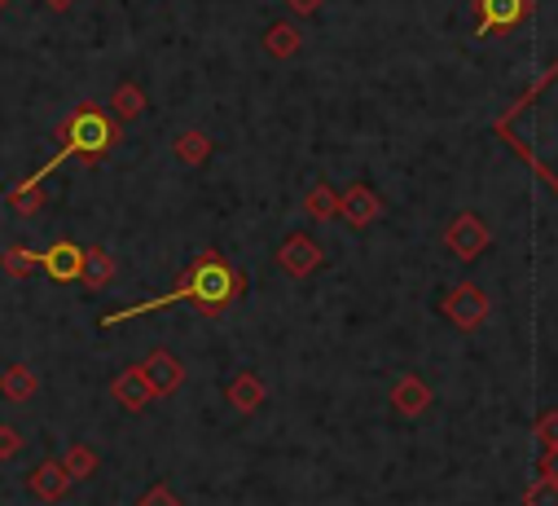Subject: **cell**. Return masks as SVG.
<instances>
[{"label": "cell", "mask_w": 558, "mask_h": 506, "mask_svg": "<svg viewBox=\"0 0 558 506\" xmlns=\"http://www.w3.org/2000/svg\"><path fill=\"white\" fill-rule=\"evenodd\" d=\"M242 287H246V282H242V274L229 265L225 251L207 246V251H198V256L190 261V269L181 274V282H177L172 291H163V296H155V300H142V304H128V309H114V313H101L97 326L110 330V326H119V322H136V317L159 313V309H168V304H194L203 317H225V313L242 300Z\"/></svg>", "instance_id": "6da1fadb"}, {"label": "cell", "mask_w": 558, "mask_h": 506, "mask_svg": "<svg viewBox=\"0 0 558 506\" xmlns=\"http://www.w3.org/2000/svg\"><path fill=\"white\" fill-rule=\"evenodd\" d=\"M58 137H62V150L45 164V168H36L27 181H36V185H45L66 159H88V164H101L119 142H123V133H119V119L110 115V110H97V106H80V110H71V119L58 129Z\"/></svg>", "instance_id": "7a4b0ae2"}, {"label": "cell", "mask_w": 558, "mask_h": 506, "mask_svg": "<svg viewBox=\"0 0 558 506\" xmlns=\"http://www.w3.org/2000/svg\"><path fill=\"white\" fill-rule=\"evenodd\" d=\"M322 265H326V251L313 233H287L282 246H277V269H282L287 278H295V282L313 278Z\"/></svg>", "instance_id": "3957f363"}, {"label": "cell", "mask_w": 558, "mask_h": 506, "mask_svg": "<svg viewBox=\"0 0 558 506\" xmlns=\"http://www.w3.org/2000/svg\"><path fill=\"white\" fill-rule=\"evenodd\" d=\"M440 313L458 326V330H480L484 322H488V313H493V304H488V296H484V287H475V282H458L445 300H440Z\"/></svg>", "instance_id": "277c9868"}, {"label": "cell", "mask_w": 558, "mask_h": 506, "mask_svg": "<svg viewBox=\"0 0 558 506\" xmlns=\"http://www.w3.org/2000/svg\"><path fill=\"white\" fill-rule=\"evenodd\" d=\"M142 374H146V384H150L155 401L177 397V393L185 388V378H190L185 361H181L172 348H150V352H146V361H142Z\"/></svg>", "instance_id": "5b68a950"}, {"label": "cell", "mask_w": 558, "mask_h": 506, "mask_svg": "<svg viewBox=\"0 0 558 506\" xmlns=\"http://www.w3.org/2000/svg\"><path fill=\"white\" fill-rule=\"evenodd\" d=\"M493 242V229L484 225V216L475 212H458L449 225H445V246L453 251L458 261H480Z\"/></svg>", "instance_id": "8992f818"}, {"label": "cell", "mask_w": 558, "mask_h": 506, "mask_svg": "<svg viewBox=\"0 0 558 506\" xmlns=\"http://www.w3.org/2000/svg\"><path fill=\"white\" fill-rule=\"evenodd\" d=\"M23 489H27V497H32V502H40V506H58V502H66V497H71L75 480L66 475L62 458H45V462H36V467L27 471Z\"/></svg>", "instance_id": "52a82bcc"}, {"label": "cell", "mask_w": 558, "mask_h": 506, "mask_svg": "<svg viewBox=\"0 0 558 506\" xmlns=\"http://www.w3.org/2000/svg\"><path fill=\"white\" fill-rule=\"evenodd\" d=\"M40 274H45L49 282H58V287L80 282V274H84V246L71 242V238L53 242L49 251H40Z\"/></svg>", "instance_id": "ba28073f"}, {"label": "cell", "mask_w": 558, "mask_h": 506, "mask_svg": "<svg viewBox=\"0 0 558 506\" xmlns=\"http://www.w3.org/2000/svg\"><path fill=\"white\" fill-rule=\"evenodd\" d=\"M110 397H114V406L128 410V414H142V410L155 406V393H150L146 374H142V361L128 365V370H119V374L110 378Z\"/></svg>", "instance_id": "9c48e42d"}, {"label": "cell", "mask_w": 558, "mask_h": 506, "mask_svg": "<svg viewBox=\"0 0 558 506\" xmlns=\"http://www.w3.org/2000/svg\"><path fill=\"white\" fill-rule=\"evenodd\" d=\"M432 401H436V393H432V384L423 374H400L391 384V410L400 419H423L432 410Z\"/></svg>", "instance_id": "30bf717a"}, {"label": "cell", "mask_w": 558, "mask_h": 506, "mask_svg": "<svg viewBox=\"0 0 558 506\" xmlns=\"http://www.w3.org/2000/svg\"><path fill=\"white\" fill-rule=\"evenodd\" d=\"M383 198L365 185V181H352L343 194H339V220H348L352 229H369L378 216H383Z\"/></svg>", "instance_id": "8fae6325"}, {"label": "cell", "mask_w": 558, "mask_h": 506, "mask_svg": "<svg viewBox=\"0 0 558 506\" xmlns=\"http://www.w3.org/2000/svg\"><path fill=\"white\" fill-rule=\"evenodd\" d=\"M475 14H480V36H497L527 19V0H475Z\"/></svg>", "instance_id": "7c38bea8"}, {"label": "cell", "mask_w": 558, "mask_h": 506, "mask_svg": "<svg viewBox=\"0 0 558 506\" xmlns=\"http://www.w3.org/2000/svg\"><path fill=\"white\" fill-rule=\"evenodd\" d=\"M40 388H45L40 370H32V365H23V361H14V365L0 370V401H10V406H27V401H36V393H40Z\"/></svg>", "instance_id": "4fadbf2b"}, {"label": "cell", "mask_w": 558, "mask_h": 506, "mask_svg": "<svg viewBox=\"0 0 558 506\" xmlns=\"http://www.w3.org/2000/svg\"><path fill=\"white\" fill-rule=\"evenodd\" d=\"M225 401H229V410H238V414H255V410H264L268 388H264V378H259L255 370H238L229 384H225Z\"/></svg>", "instance_id": "5bb4252c"}, {"label": "cell", "mask_w": 558, "mask_h": 506, "mask_svg": "<svg viewBox=\"0 0 558 506\" xmlns=\"http://www.w3.org/2000/svg\"><path fill=\"white\" fill-rule=\"evenodd\" d=\"M114 278H119V261L110 256V251H106V246H84L80 287H84V291H106Z\"/></svg>", "instance_id": "9a60e30c"}, {"label": "cell", "mask_w": 558, "mask_h": 506, "mask_svg": "<svg viewBox=\"0 0 558 506\" xmlns=\"http://www.w3.org/2000/svg\"><path fill=\"white\" fill-rule=\"evenodd\" d=\"M172 155H177V164H185V168H203V164L216 155V137L203 133V129H181V133L172 137Z\"/></svg>", "instance_id": "2e32d148"}, {"label": "cell", "mask_w": 558, "mask_h": 506, "mask_svg": "<svg viewBox=\"0 0 558 506\" xmlns=\"http://www.w3.org/2000/svg\"><path fill=\"white\" fill-rule=\"evenodd\" d=\"M146 110H150V97H146L142 84H136V80H119V84H114V93H110V115H114L119 123L142 119Z\"/></svg>", "instance_id": "e0dca14e"}, {"label": "cell", "mask_w": 558, "mask_h": 506, "mask_svg": "<svg viewBox=\"0 0 558 506\" xmlns=\"http://www.w3.org/2000/svg\"><path fill=\"white\" fill-rule=\"evenodd\" d=\"M300 49H304V32H300L295 23H268V27H264V53H268V58L287 62V58H295Z\"/></svg>", "instance_id": "ac0fdd59"}, {"label": "cell", "mask_w": 558, "mask_h": 506, "mask_svg": "<svg viewBox=\"0 0 558 506\" xmlns=\"http://www.w3.org/2000/svg\"><path fill=\"white\" fill-rule=\"evenodd\" d=\"M527 93H536V97H545V101H554V106H558V62H554V67H549V71H545ZM554 142H558V137H554ZM532 172H536V177L558 194V155H554V159H545V164H536Z\"/></svg>", "instance_id": "d6986e66"}, {"label": "cell", "mask_w": 558, "mask_h": 506, "mask_svg": "<svg viewBox=\"0 0 558 506\" xmlns=\"http://www.w3.org/2000/svg\"><path fill=\"white\" fill-rule=\"evenodd\" d=\"M304 216H308V220H317V225L339 220V190H335L330 181L308 185V194H304Z\"/></svg>", "instance_id": "ffe728a7"}, {"label": "cell", "mask_w": 558, "mask_h": 506, "mask_svg": "<svg viewBox=\"0 0 558 506\" xmlns=\"http://www.w3.org/2000/svg\"><path fill=\"white\" fill-rule=\"evenodd\" d=\"M36 269H40V251H36V246L14 242V246L0 251V274H5V278L23 282V278H36Z\"/></svg>", "instance_id": "44dd1931"}, {"label": "cell", "mask_w": 558, "mask_h": 506, "mask_svg": "<svg viewBox=\"0 0 558 506\" xmlns=\"http://www.w3.org/2000/svg\"><path fill=\"white\" fill-rule=\"evenodd\" d=\"M5 203H10V212H14V216L32 220V216H40V212L49 207V194H45V185H36V181H23V185H14V190L5 194Z\"/></svg>", "instance_id": "7402d4cb"}, {"label": "cell", "mask_w": 558, "mask_h": 506, "mask_svg": "<svg viewBox=\"0 0 558 506\" xmlns=\"http://www.w3.org/2000/svg\"><path fill=\"white\" fill-rule=\"evenodd\" d=\"M62 467H66V475H71L75 484H84V480H93V475L101 471V454H97L93 445H71V449L62 454Z\"/></svg>", "instance_id": "603a6c76"}, {"label": "cell", "mask_w": 558, "mask_h": 506, "mask_svg": "<svg viewBox=\"0 0 558 506\" xmlns=\"http://www.w3.org/2000/svg\"><path fill=\"white\" fill-rule=\"evenodd\" d=\"M23 454H27V436H23V427L0 423V462H14V458H23Z\"/></svg>", "instance_id": "cb8c5ba5"}, {"label": "cell", "mask_w": 558, "mask_h": 506, "mask_svg": "<svg viewBox=\"0 0 558 506\" xmlns=\"http://www.w3.org/2000/svg\"><path fill=\"white\" fill-rule=\"evenodd\" d=\"M136 506H185V497H181L168 480H159V484H150V489L142 493V502H136Z\"/></svg>", "instance_id": "d4e9b609"}, {"label": "cell", "mask_w": 558, "mask_h": 506, "mask_svg": "<svg viewBox=\"0 0 558 506\" xmlns=\"http://www.w3.org/2000/svg\"><path fill=\"white\" fill-rule=\"evenodd\" d=\"M523 506H558V480H536L527 493H523Z\"/></svg>", "instance_id": "484cf974"}, {"label": "cell", "mask_w": 558, "mask_h": 506, "mask_svg": "<svg viewBox=\"0 0 558 506\" xmlns=\"http://www.w3.org/2000/svg\"><path fill=\"white\" fill-rule=\"evenodd\" d=\"M536 441H541V449H558V410H545L536 419Z\"/></svg>", "instance_id": "4316f807"}, {"label": "cell", "mask_w": 558, "mask_h": 506, "mask_svg": "<svg viewBox=\"0 0 558 506\" xmlns=\"http://www.w3.org/2000/svg\"><path fill=\"white\" fill-rule=\"evenodd\" d=\"M282 5H287L291 14H300V19H313V14L326 10V0H282Z\"/></svg>", "instance_id": "83f0119b"}, {"label": "cell", "mask_w": 558, "mask_h": 506, "mask_svg": "<svg viewBox=\"0 0 558 506\" xmlns=\"http://www.w3.org/2000/svg\"><path fill=\"white\" fill-rule=\"evenodd\" d=\"M541 475L558 480V449H541Z\"/></svg>", "instance_id": "f1b7e54d"}, {"label": "cell", "mask_w": 558, "mask_h": 506, "mask_svg": "<svg viewBox=\"0 0 558 506\" xmlns=\"http://www.w3.org/2000/svg\"><path fill=\"white\" fill-rule=\"evenodd\" d=\"M45 5H49L53 14H71V10L80 5V0H45Z\"/></svg>", "instance_id": "f546056e"}, {"label": "cell", "mask_w": 558, "mask_h": 506, "mask_svg": "<svg viewBox=\"0 0 558 506\" xmlns=\"http://www.w3.org/2000/svg\"><path fill=\"white\" fill-rule=\"evenodd\" d=\"M5 5H10V0H0V10H5Z\"/></svg>", "instance_id": "4dcf8cb0"}]
</instances>
